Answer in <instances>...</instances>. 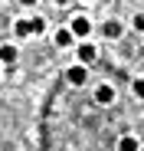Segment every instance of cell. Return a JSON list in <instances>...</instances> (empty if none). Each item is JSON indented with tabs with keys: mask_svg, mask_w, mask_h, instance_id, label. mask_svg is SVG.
<instances>
[{
	"mask_svg": "<svg viewBox=\"0 0 144 151\" xmlns=\"http://www.w3.org/2000/svg\"><path fill=\"white\" fill-rule=\"evenodd\" d=\"M102 33H105L108 40H118V36H121V23H118V20H108L105 27H102Z\"/></svg>",
	"mask_w": 144,
	"mask_h": 151,
	"instance_id": "4",
	"label": "cell"
},
{
	"mask_svg": "<svg viewBox=\"0 0 144 151\" xmlns=\"http://www.w3.org/2000/svg\"><path fill=\"white\" fill-rule=\"evenodd\" d=\"M66 79H69L72 86H85V66H72V69L66 72Z\"/></svg>",
	"mask_w": 144,
	"mask_h": 151,
	"instance_id": "2",
	"label": "cell"
},
{
	"mask_svg": "<svg viewBox=\"0 0 144 151\" xmlns=\"http://www.w3.org/2000/svg\"><path fill=\"white\" fill-rule=\"evenodd\" d=\"M13 30H16V36H33V30H30V20H16V23H13Z\"/></svg>",
	"mask_w": 144,
	"mask_h": 151,
	"instance_id": "9",
	"label": "cell"
},
{
	"mask_svg": "<svg viewBox=\"0 0 144 151\" xmlns=\"http://www.w3.org/2000/svg\"><path fill=\"white\" fill-rule=\"evenodd\" d=\"M0 59H4V63H16V46L4 43V46H0Z\"/></svg>",
	"mask_w": 144,
	"mask_h": 151,
	"instance_id": "5",
	"label": "cell"
},
{
	"mask_svg": "<svg viewBox=\"0 0 144 151\" xmlns=\"http://www.w3.org/2000/svg\"><path fill=\"white\" fill-rule=\"evenodd\" d=\"M20 4H23V7H33V4H36V0H20Z\"/></svg>",
	"mask_w": 144,
	"mask_h": 151,
	"instance_id": "13",
	"label": "cell"
},
{
	"mask_svg": "<svg viewBox=\"0 0 144 151\" xmlns=\"http://www.w3.org/2000/svg\"><path fill=\"white\" fill-rule=\"evenodd\" d=\"M56 4H69V0H56Z\"/></svg>",
	"mask_w": 144,
	"mask_h": 151,
	"instance_id": "14",
	"label": "cell"
},
{
	"mask_svg": "<svg viewBox=\"0 0 144 151\" xmlns=\"http://www.w3.org/2000/svg\"><path fill=\"white\" fill-rule=\"evenodd\" d=\"M69 33H72V36H88V33H92V23H88L85 17H76L72 27H69Z\"/></svg>",
	"mask_w": 144,
	"mask_h": 151,
	"instance_id": "1",
	"label": "cell"
},
{
	"mask_svg": "<svg viewBox=\"0 0 144 151\" xmlns=\"http://www.w3.org/2000/svg\"><path fill=\"white\" fill-rule=\"evenodd\" d=\"M30 30H33V36L43 33V30H46V20H43V17H33V20H30Z\"/></svg>",
	"mask_w": 144,
	"mask_h": 151,
	"instance_id": "10",
	"label": "cell"
},
{
	"mask_svg": "<svg viewBox=\"0 0 144 151\" xmlns=\"http://www.w3.org/2000/svg\"><path fill=\"white\" fill-rule=\"evenodd\" d=\"M79 59H82V63H92V59H95V46H92V43H82V46H79Z\"/></svg>",
	"mask_w": 144,
	"mask_h": 151,
	"instance_id": "6",
	"label": "cell"
},
{
	"mask_svg": "<svg viewBox=\"0 0 144 151\" xmlns=\"http://www.w3.org/2000/svg\"><path fill=\"white\" fill-rule=\"evenodd\" d=\"M56 46H59V49L72 46V33H69V30H59V33H56Z\"/></svg>",
	"mask_w": 144,
	"mask_h": 151,
	"instance_id": "8",
	"label": "cell"
},
{
	"mask_svg": "<svg viewBox=\"0 0 144 151\" xmlns=\"http://www.w3.org/2000/svg\"><path fill=\"white\" fill-rule=\"evenodd\" d=\"M118 151H138V138H131V135H125L121 141H118Z\"/></svg>",
	"mask_w": 144,
	"mask_h": 151,
	"instance_id": "7",
	"label": "cell"
},
{
	"mask_svg": "<svg viewBox=\"0 0 144 151\" xmlns=\"http://www.w3.org/2000/svg\"><path fill=\"white\" fill-rule=\"evenodd\" d=\"M95 102H98V105L115 102V89H111V86H98V92H95Z\"/></svg>",
	"mask_w": 144,
	"mask_h": 151,
	"instance_id": "3",
	"label": "cell"
},
{
	"mask_svg": "<svg viewBox=\"0 0 144 151\" xmlns=\"http://www.w3.org/2000/svg\"><path fill=\"white\" fill-rule=\"evenodd\" d=\"M134 30H141V33H144V13H138V17H134Z\"/></svg>",
	"mask_w": 144,
	"mask_h": 151,
	"instance_id": "12",
	"label": "cell"
},
{
	"mask_svg": "<svg viewBox=\"0 0 144 151\" xmlns=\"http://www.w3.org/2000/svg\"><path fill=\"white\" fill-rule=\"evenodd\" d=\"M134 95L144 99V79H134Z\"/></svg>",
	"mask_w": 144,
	"mask_h": 151,
	"instance_id": "11",
	"label": "cell"
}]
</instances>
